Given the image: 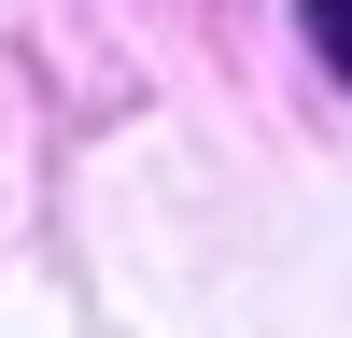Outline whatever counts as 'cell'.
I'll list each match as a JSON object with an SVG mask.
<instances>
[{
	"instance_id": "obj_1",
	"label": "cell",
	"mask_w": 352,
	"mask_h": 338,
	"mask_svg": "<svg viewBox=\"0 0 352 338\" xmlns=\"http://www.w3.org/2000/svg\"><path fill=\"white\" fill-rule=\"evenodd\" d=\"M310 28H324V56L352 71V0H310Z\"/></svg>"
}]
</instances>
